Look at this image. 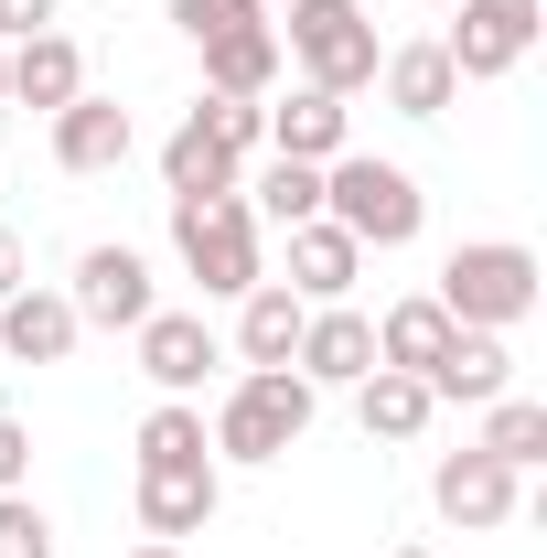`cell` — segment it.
Listing matches in <instances>:
<instances>
[{
  "label": "cell",
  "mask_w": 547,
  "mask_h": 558,
  "mask_svg": "<svg viewBox=\"0 0 547 558\" xmlns=\"http://www.w3.org/2000/svg\"><path fill=\"white\" fill-rule=\"evenodd\" d=\"M269 33H279V65H301V86H323V97H354L387 65L365 0H290V22H269Z\"/></svg>",
  "instance_id": "obj_1"
},
{
  "label": "cell",
  "mask_w": 547,
  "mask_h": 558,
  "mask_svg": "<svg viewBox=\"0 0 547 558\" xmlns=\"http://www.w3.org/2000/svg\"><path fill=\"white\" fill-rule=\"evenodd\" d=\"M323 409V387L301 376V365H247L236 387H226V409H215V462H279V451H301V429Z\"/></svg>",
  "instance_id": "obj_2"
},
{
  "label": "cell",
  "mask_w": 547,
  "mask_h": 558,
  "mask_svg": "<svg viewBox=\"0 0 547 558\" xmlns=\"http://www.w3.org/2000/svg\"><path fill=\"white\" fill-rule=\"evenodd\" d=\"M537 247L526 236H473V247H451V269H440V312L462 323V333H515L526 312H537Z\"/></svg>",
  "instance_id": "obj_3"
},
{
  "label": "cell",
  "mask_w": 547,
  "mask_h": 558,
  "mask_svg": "<svg viewBox=\"0 0 547 558\" xmlns=\"http://www.w3.org/2000/svg\"><path fill=\"white\" fill-rule=\"evenodd\" d=\"M323 215H333L343 236L376 258V247H409L418 215H429V194H418L409 161H376V150H343V161H323Z\"/></svg>",
  "instance_id": "obj_4"
},
{
  "label": "cell",
  "mask_w": 547,
  "mask_h": 558,
  "mask_svg": "<svg viewBox=\"0 0 547 558\" xmlns=\"http://www.w3.org/2000/svg\"><path fill=\"white\" fill-rule=\"evenodd\" d=\"M172 247H183V269L205 279V301H247L269 279V247H258L247 194H172Z\"/></svg>",
  "instance_id": "obj_5"
},
{
  "label": "cell",
  "mask_w": 547,
  "mask_h": 558,
  "mask_svg": "<svg viewBox=\"0 0 547 558\" xmlns=\"http://www.w3.org/2000/svg\"><path fill=\"white\" fill-rule=\"evenodd\" d=\"M537 33H547L537 0H462V33H451L440 54H451L462 86H494V75H515L526 54H537Z\"/></svg>",
  "instance_id": "obj_6"
},
{
  "label": "cell",
  "mask_w": 547,
  "mask_h": 558,
  "mask_svg": "<svg viewBox=\"0 0 547 558\" xmlns=\"http://www.w3.org/2000/svg\"><path fill=\"white\" fill-rule=\"evenodd\" d=\"M65 301H75V323H97V333H139L150 312H161V290H150V258L139 247H86L65 279Z\"/></svg>",
  "instance_id": "obj_7"
},
{
  "label": "cell",
  "mask_w": 547,
  "mask_h": 558,
  "mask_svg": "<svg viewBox=\"0 0 547 558\" xmlns=\"http://www.w3.org/2000/svg\"><path fill=\"white\" fill-rule=\"evenodd\" d=\"M215 505H226V473L215 462H139V537H205Z\"/></svg>",
  "instance_id": "obj_8"
},
{
  "label": "cell",
  "mask_w": 547,
  "mask_h": 558,
  "mask_svg": "<svg viewBox=\"0 0 547 558\" xmlns=\"http://www.w3.org/2000/svg\"><path fill=\"white\" fill-rule=\"evenodd\" d=\"M290 365H301L312 387H365V376H376V323H365L354 301H323V312H301Z\"/></svg>",
  "instance_id": "obj_9"
},
{
  "label": "cell",
  "mask_w": 547,
  "mask_h": 558,
  "mask_svg": "<svg viewBox=\"0 0 547 558\" xmlns=\"http://www.w3.org/2000/svg\"><path fill=\"white\" fill-rule=\"evenodd\" d=\"M526 473H505V462H494V451H473V440H462V451H451V462H440V473H429V505H440V515H451V526H505V515H515V505H526Z\"/></svg>",
  "instance_id": "obj_10"
},
{
  "label": "cell",
  "mask_w": 547,
  "mask_h": 558,
  "mask_svg": "<svg viewBox=\"0 0 547 558\" xmlns=\"http://www.w3.org/2000/svg\"><path fill=\"white\" fill-rule=\"evenodd\" d=\"M130 344H139V376H150L161 398H194L205 365H215V323H205V312H150Z\"/></svg>",
  "instance_id": "obj_11"
},
{
  "label": "cell",
  "mask_w": 547,
  "mask_h": 558,
  "mask_svg": "<svg viewBox=\"0 0 547 558\" xmlns=\"http://www.w3.org/2000/svg\"><path fill=\"white\" fill-rule=\"evenodd\" d=\"M354 279H365V247L343 236L333 215H312V226H290V279H279L290 301H312V312H323V301H354Z\"/></svg>",
  "instance_id": "obj_12"
},
{
  "label": "cell",
  "mask_w": 547,
  "mask_h": 558,
  "mask_svg": "<svg viewBox=\"0 0 547 558\" xmlns=\"http://www.w3.org/2000/svg\"><path fill=\"white\" fill-rule=\"evenodd\" d=\"M130 150H139V130H130V108H119V97H97V86H86V97L54 108V161H65V172H119Z\"/></svg>",
  "instance_id": "obj_13"
},
{
  "label": "cell",
  "mask_w": 547,
  "mask_h": 558,
  "mask_svg": "<svg viewBox=\"0 0 547 558\" xmlns=\"http://www.w3.org/2000/svg\"><path fill=\"white\" fill-rule=\"evenodd\" d=\"M269 150L279 161H343L354 150V108L323 97V86H290V97H269Z\"/></svg>",
  "instance_id": "obj_14"
},
{
  "label": "cell",
  "mask_w": 547,
  "mask_h": 558,
  "mask_svg": "<svg viewBox=\"0 0 547 558\" xmlns=\"http://www.w3.org/2000/svg\"><path fill=\"white\" fill-rule=\"evenodd\" d=\"M75 333H86V323H75L65 290H33V279H22V290L0 301V354H11V365H65Z\"/></svg>",
  "instance_id": "obj_15"
},
{
  "label": "cell",
  "mask_w": 547,
  "mask_h": 558,
  "mask_svg": "<svg viewBox=\"0 0 547 558\" xmlns=\"http://www.w3.org/2000/svg\"><path fill=\"white\" fill-rule=\"evenodd\" d=\"M11 54V108H65V97H86V44L75 33H33V44H0Z\"/></svg>",
  "instance_id": "obj_16"
},
{
  "label": "cell",
  "mask_w": 547,
  "mask_h": 558,
  "mask_svg": "<svg viewBox=\"0 0 547 558\" xmlns=\"http://www.w3.org/2000/svg\"><path fill=\"white\" fill-rule=\"evenodd\" d=\"M418 387H429L440 409H451V398L483 409V398H505V387H515V354H505V333H462V323H451V344H440V365H429Z\"/></svg>",
  "instance_id": "obj_17"
},
{
  "label": "cell",
  "mask_w": 547,
  "mask_h": 558,
  "mask_svg": "<svg viewBox=\"0 0 547 558\" xmlns=\"http://www.w3.org/2000/svg\"><path fill=\"white\" fill-rule=\"evenodd\" d=\"M376 86H387V108H398V119H440V108L462 97V75H451L440 44H398V54L376 65Z\"/></svg>",
  "instance_id": "obj_18"
},
{
  "label": "cell",
  "mask_w": 547,
  "mask_h": 558,
  "mask_svg": "<svg viewBox=\"0 0 547 558\" xmlns=\"http://www.w3.org/2000/svg\"><path fill=\"white\" fill-rule=\"evenodd\" d=\"M354 418H365V440H418V429L440 418V398H429L418 376H398V365H376V376L354 387Z\"/></svg>",
  "instance_id": "obj_19"
},
{
  "label": "cell",
  "mask_w": 547,
  "mask_h": 558,
  "mask_svg": "<svg viewBox=\"0 0 547 558\" xmlns=\"http://www.w3.org/2000/svg\"><path fill=\"white\" fill-rule=\"evenodd\" d=\"M269 86H279V33H269V22L205 44V97H269Z\"/></svg>",
  "instance_id": "obj_20"
},
{
  "label": "cell",
  "mask_w": 547,
  "mask_h": 558,
  "mask_svg": "<svg viewBox=\"0 0 547 558\" xmlns=\"http://www.w3.org/2000/svg\"><path fill=\"white\" fill-rule=\"evenodd\" d=\"M301 312H312V301H290L279 279H258V290L236 301V354H247V365H290V344H301Z\"/></svg>",
  "instance_id": "obj_21"
},
{
  "label": "cell",
  "mask_w": 547,
  "mask_h": 558,
  "mask_svg": "<svg viewBox=\"0 0 547 558\" xmlns=\"http://www.w3.org/2000/svg\"><path fill=\"white\" fill-rule=\"evenodd\" d=\"M440 344H451V312L418 290V301H398L387 323H376V365H398V376H429L440 365Z\"/></svg>",
  "instance_id": "obj_22"
},
{
  "label": "cell",
  "mask_w": 547,
  "mask_h": 558,
  "mask_svg": "<svg viewBox=\"0 0 547 558\" xmlns=\"http://www.w3.org/2000/svg\"><path fill=\"white\" fill-rule=\"evenodd\" d=\"M236 172H247V161H236L226 140H205L194 119H183V130L161 140V183H172V194H247Z\"/></svg>",
  "instance_id": "obj_23"
},
{
  "label": "cell",
  "mask_w": 547,
  "mask_h": 558,
  "mask_svg": "<svg viewBox=\"0 0 547 558\" xmlns=\"http://www.w3.org/2000/svg\"><path fill=\"white\" fill-rule=\"evenodd\" d=\"M473 451H494L505 473H537V462H547V409H537V398H515V387L483 398V440H473Z\"/></svg>",
  "instance_id": "obj_24"
},
{
  "label": "cell",
  "mask_w": 547,
  "mask_h": 558,
  "mask_svg": "<svg viewBox=\"0 0 547 558\" xmlns=\"http://www.w3.org/2000/svg\"><path fill=\"white\" fill-rule=\"evenodd\" d=\"M247 215H258V226H312V215H323V161H279V150H269Z\"/></svg>",
  "instance_id": "obj_25"
},
{
  "label": "cell",
  "mask_w": 547,
  "mask_h": 558,
  "mask_svg": "<svg viewBox=\"0 0 547 558\" xmlns=\"http://www.w3.org/2000/svg\"><path fill=\"white\" fill-rule=\"evenodd\" d=\"M139 462H215L205 409H194V398H161V409L139 418Z\"/></svg>",
  "instance_id": "obj_26"
},
{
  "label": "cell",
  "mask_w": 547,
  "mask_h": 558,
  "mask_svg": "<svg viewBox=\"0 0 547 558\" xmlns=\"http://www.w3.org/2000/svg\"><path fill=\"white\" fill-rule=\"evenodd\" d=\"M194 130L247 161V150H269V97H194Z\"/></svg>",
  "instance_id": "obj_27"
},
{
  "label": "cell",
  "mask_w": 547,
  "mask_h": 558,
  "mask_svg": "<svg viewBox=\"0 0 547 558\" xmlns=\"http://www.w3.org/2000/svg\"><path fill=\"white\" fill-rule=\"evenodd\" d=\"M172 22H183V44L205 54V44H226V33H247V22H269L258 0H172Z\"/></svg>",
  "instance_id": "obj_28"
},
{
  "label": "cell",
  "mask_w": 547,
  "mask_h": 558,
  "mask_svg": "<svg viewBox=\"0 0 547 558\" xmlns=\"http://www.w3.org/2000/svg\"><path fill=\"white\" fill-rule=\"evenodd\" d=\"M0 558H54V515L33 494H0Z\"/></svg>",
  "instance_id": "obj_29"
},
{
  "label": "cell",
  "mask_w": 547,
  "mask_h": 558,
  "mask_svg": "<svg viewBox=\"0 0 547 558\" xmlns=\"http://www.w3.org/2000/svg\"><path fill=\"white\" fill-rule=\"evenodd\" d=\"M22 484H33V429L0 409V494H22Z\"/></svg>",
  "instance_id": "obj_30"
},
{
  "label": "cell",
  "mask_w": 547,
  "mask_h": 558,
  "mask_svg": "<svg viewBox=\"0 0 547 558\" xmlns=\"http://www.w3.org/2000/svg\"><path fill=\"white\" fill-rule=\"evenodd\" d=\"M54 11H65V0H0V44H33V33H54Z\"/></svg>",
  "instance_id": "obj_31"
},
{
  "label": "cell",
  "mask_w": 547,
  "mask_h": 558,
  "mask_svg": "<svg viewBox=\"0 0 547 558\" xmlns=\"http://www.w3.org/2000/svg\"><path fill=\"white\" fill-rule=\"evenodd\" d=\"M11 290H22V236L0 226V301H11Z\"/></svg>",
  "instance_id": "obj_32"
},
{
  "label": "cell",
  "mask_w": 547,
  "mask_h": 558,
  "mask_svg": "<svg viewBox=\"0 0 547 558\" xmlns=\"http://www.w3.org/2000/svg\"><path fill=\"white\" fill-rule=\"evenodd\" d=\"M130 558H183V548H172V537H139V548Z\"/></svg>",
  "instance_id": "obj_33"
},
{
  "label": "cell",
  "mask_w": 547,
  "mask_h": 558,
  "mask_svg": "<svg viewBox=\"0 0 547 558\" xmlns=\"http://www.w3.org/2000/svg\"><path fill=\"white\" fill-rule=\"evenodd\" d=\"M0 108H11V54H0Z\"/></svg>",
  "instance_id": "obj_34"
},
{
  "label": "cell",
  "mask_w": 547,
  "mask_h": 558,
  "mask_svg": "<svg viewBox=\"0 0 547 558\" xmlns=\"http://www.w3.org/2000/svg\"><path fill=\"white\" fill-rule=\"evenodd\" d=\"M387 558H429V548H387Z\"/></svg>",
  "instance_id": "obj_35"
},
{
  "label": "cell",
  "mask_w": 547,
  "mask_h": 558,
  "mask_svg": "<svg viewBox=\"0 0 547 558\" xmlns=\"http://www.w3.org/2000/svg\"><path fill=\"white\" fill-rule=\"evenodd\" d=\"M365 11H376V0H365ZM387 11H398V0H387Z\"/></svg>",
  "instance_id": "obj_36"
}]
</instances>
